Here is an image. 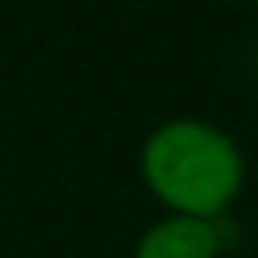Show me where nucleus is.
<instances>
[{"label": "nucleus", "instance_id": "obj_1", "mask_svg": "<svg viewBox=\"0 0 258 258\" xmlns=\"http://www.w3.org/2000/svg\"><path fill=\"white\" fill-rule=\"evenodd\" d=\"M145 187L177 216L212 219L244 187V156L237 142L195 117L159 124L142 145Z\"/></svg>", "mask_w": 258, "mask_h": 258}, {"label": "nucleus", "instance_id": "obj_2", "mask_svg": "<svg viewBox=\"0 0 258 258\" xmlns=\"http://www.w3.org/2000/svg\"><path fill=\"white\" fill-rule=\"evenodd\" d=\"M135 258H219V233L212 219L170 212L138 237Z\"/></svg>", "mask_w": 258, "mask_h": 258}, {"label": "nucleus", "instance_id": "obj_3", "mask_svg": "<svg viewBox=\"0 0 258 258\" xmlns=\"http://www.w3.org/2000/svg\"><path fill=\"white\" fill-rule=\"evenodd\" d=\"M251 4H254V8H258V0H251Z\"/></svg>", "mask_w": 258, "mask_h": 258}]
</instances>
